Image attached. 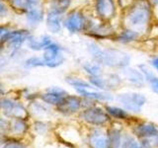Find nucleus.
Segmentation results:
<instances>
[{"instance_id":"obj_1","label":"nucleus","mask_w":158,"mask_h":148,"mask_svg":"<svg viewBox=\"0 0 158 148\" xmlns=\"http://www.w3.org/2000/svg\"><path fill=\"white\" fill-rule=\"evenodd\" d=\"M155 10L149 0H135L121 11L118 26L133 30L145 38L153 23L157 20Z\"/></svg>"},{"instance_id":"obj_2","label":"nucleus","mask_w":158,"mask_h":148,"mask_svg":"<svg viewBox=\"0 0 158 148\" xmlns=\"http://www.w3.org/2000/svg\"><path fill=\"white\" fill-rule=\"evenodd\" d=\"M85 49L90 59L99 63L104 68L121 71L131 65L132 56L126 49L117 47H106L101 43L88 39Z\"/></svg>"},{"instance_id":"obj_3","label":"nucleus","mask_w":158,"mask_h":148,"mask_svg":"<svg viewBox=\"0 0 158 148\" xmlns=\"http://www.w3.org/2000/svg\"><path fill=\"white\" fill-rule=\"evenodd\" d=\"M94 19L95 17L91 12L90 4L87 8H71L64 15L63 28L70 35H84L90 28Z\"/></svg>"},{"instance_id":"obj_4","label":"nucleus","mask_w":158,"mask_h":148,"mask_svg":"<svg viewBox=\"0 0 158 148\" xmlns=\"http://www.w3.org/2000/svg\"><path fill=\"white\" fill-rule=\"evenodd\" d=\"M90 9L93 16L99 21L118 25L121 10L117 0H92Z\"/></svg>"},{"instance_id":"obj_5","label":"nucleus","mask_w":158,"mask_h":148,"mask_svg":"<svg viewBox=\"0 0 158 148\" xmlns=\"http://www.w3.org/2000/svg\"><path fill=\"white\" fill-rule=\"evenodd\" d=\"M118 29V24L102 22L95 18L89 30L84 34V36H86L89 39H93V41H96L99 43L106 41L113 42Z\"/></svg>"},{"instance_id":"obj_6","label":"nucleus","mask_w":158,"mask_h":148,"mask_svg":"<svg viewBox=\"0 0 158 148\" xmlns=\"http://www.w3.org/2000/svg\"><path fill=\"white\" fill-rule=\"evenodd\" d=\"M115 100L127 112L135 113H140L147 103V98L144 94L136 91L121 92L116 95Z\"/></svg>"},{"instance_id":"obj_7","label":"nucleus","mask_w":158,"mask_h":148,"mask_svg":"<svg viewBox=\"0 0 158 148\" xmlns=\"http://www.w3.org/2000/svg\"><path fill=\"white\" fill-rule=\"evenodd\" d=\"M87 79L94 88L107 92H113L118 90L122 86V84L125 82L122 74L117 71L105 72L100 76L87 77Z\"/></svg>"},{"instance_id":"obj_8","label":"nucleus","mask_w":158,"mask_h":148,"mask_svg":"<svg viewBox=\"0 0 158 148\" xmlns=\"http://www.w3.org/2000/svg\"><path fill=\"white\" fill-rule=\"evenodd\" d=\"M80 117L89 125L101 126L105 125L107 122L110 121L111 117L106 112L105 108L103 109L97 105H93L87 108H83L80 112Z\"/></svg>"},{"instance_id":"obj_9","label":"nucleus","mask_w":158,"mask_h":148,"mask_svg":"<svg viewBox=\"0 0 158 148\" xmlns=\"http://www.w3.org/2000/svg\"><path fill=\"white\" fill-rule=\"evenodd\" d=\"M64 48L59 43L53 42L43 51V58L46 61V67L56 68L65 62Z\"/></svg>"},{"instance_id":"obj_10","label":"nucleus","mask_w":158,"mask_h":148,"mask_svg":"<svg viewBox=\"0 0 158 148\" xmlns=\"http://www.w3.org/2000/svg\"><path fill=\"white\" fill-rule=\"evenodd\" d=\"M56 111L64 116H71L73 113L81 112L83 109V99L77 95H68L63 98L59 105L56 107Z\"/></svg>"},{"instance_id":"obj_11","label":"nucleus","mask_w":158,"mask_h":148,"mask_svg":"<svg viewBox=\"0 0 158 148\" xmlns=\"http://www.w3.org/2000/svg\"><path fill=\"white\" fill-rule=\"evenodd\" d=\"M144 39L140 34L133 31V30L123 28L118 26V29L116 33V36L113 39V43H115L118 46H136Z\"/></svg>"},{"instance_id":"obj_12","label":"nucleus","mask_w":158,"mask_h":148,"mask_svg":"<svg viewBox=\"0 0 158 148\" xmlns=\"http://www.w3.org/2000/svg\"><path fill=\"white\" fill-rule=\"evenodd\" d=\"M0 110L5 115L11 118H23L26 120L28 117V112L20 103L8 98L0 99Z\"/></svg>"},{"instance_id":"obj_13","label":"nucleus","mask_w":158,"mask_h":148,"mask_svg":"<svg viewBox=\"0 0 158 148\" xmlns=\"http://www.w3.org/2000/svg\"><path fill=\"white\" fill-rule=\"evenodd\" d=\"M123 81L127 82L130 85L137 89H141L146 85L144 75L140 71V69L136 66H127L120 71Z\"/></svg>"},{"instance_id":"obj_14","label":"nucleus","mask_w":158,"mask_h":148,"mask_svg":"<svg viewBox=\"0 0 158 148\" xmlns=\"http://www.w3.org/2000/svg\"><path fill=\"white\" fill-rule=\"evenodd\" d=\"M76 93L82 98L90 99L95 102L110 103L115 100V96L112 92L102 91L98 89H76Z\"/></svg>"},{"instance_id":"obj_15","label":"nucleus","mask_w":158,"mask_h":148,"mask_svg":"<svg viewBox=\"0 0 158 148\" xmlns=\"http://www.w3.org/2000/svg\"><path fill=\"white\" fill-rule=\"evenodd\" d=\"M67 95H68V93L64 90V89L54 86V87L48 88L46 93H44L40 96V99H41L44 104L56 107L57 105L60 104V102L63 100V98Z\"/></svg>"},{"instance_id":"obj_16","label":"nucleus","mask_w":158,"mask_h":148,"mask_svg":"<svg viewBox=\"0 0 158 148\" xmlns=\"http://www.w3.org/2000/svg\"><path fill=\"white\" fill-rule=\"evenodd\" d=\"M64 15L59 14L53 11H47L46 14V26L49 33L52 34H60L63 28Z\"/></svg>"},{"instance_id":"obj_17","label":"nucleus","mask_w":158,"mask_h":148,"mask_svg":"<svg viewBox=\"0 0 158 148\" xmlns=\"http://www.w3.org/2000/svg\"><path fill=\"white\" fill-rule=\"evenodd\" d=\"M135 134L143 140L158 139V127L152 122H141L135 125Z\"/></svg>"},{"instance_id":"obj_18","label":"nucleus","mask_w":158,"mask_h":148,"mask_svg":"<svg viewBox=\"0 0 158 148\" xmlns=\"http://www.w3.org/2000/svg\"><path fill=\"white\" fill-rule=\"evenodd\" d=\"M25 13H26V19L28 24L31 27L35 28L39 26L46 19L47 11L44 9V5H41V6L29 7L26 9Z\"/></svg>"},{"instance_id":"obj_19","label":"nucleus","mask_w":158,"mask_h":148,"mask_svg":"<svg viewBox=\"0 0 158 148\" xmlns=\"http://www.w3.org/2000/svg\"><path fill=\"white\" fill-rule=\"evenodd\" d=\"M137 67L140 69V71L144 75L146 84L149 86L150 90L158 95V75L155 73V70L149 65V63L144 62L137 64Z\"/></svg>"},{"instance_id":"obj_20","label":"nucleus","mask_w":158,"mask_h":148,"mask_svg":"<svg viewBox=\"0 0 158 148\" xmlns=\"http://www.w3.org/2000/svg\"><path fill=\"white\" fill-rule=\"evenodd\" d=\"M32 37L31 33L28 30H17V31H10L7 36L4 38L2 43H8L12 47H21V44Z\"/></svg>"},{"instance_id":"obj_21","label":"nucleus","mask_w":158,"mask_h":148,"mask_svg":"<svg viewBox=\"0 0 158 148\" xmlns=\"http://www.w3.org/2000/svg\"><path fill=\"white\" fill-rule=\"evenodd\" d=\"M28 46L29 47L35 51H44L49 44L53 43V39L48 35H44L40 38L31 37L28 39Z\"/></svg>"},{"instance_id":"obj_22","label":"nucleus","mask_w":158,"mask_h":148,"mask_svg":"<svg viewBox=\"0 0 158 148\" xmlns=\"http://www.w3.org/2000/svg\"><path fill=\"white\" fill-rule=\"evenodd\" d=\"M81 69L84 73H86L87 77H96L100 76L105 73V68L99 63L93 61L92 59H86L83 60L80 64Z\"/></svg>"},{"instance_id":"obj_23","label":"nucleus","mask_w":158,"mask_h":148,"mask_svg":"<svg viewBox=\"0 0 158 148\" xmlns=\"http://www.w3.org/2000/svg\"><path fill=\"white\" fill-rule=\"evenodd\" d=\"M73 0H48V11L65 15L72 8Z\"/></svg>"},{"instance_id":"obj_24","label":"nucleus","mask_w":158,"mask_h":148,"mask_svg":"<svg viewBox=\"0 0 158 148\" xmlns=\"http://www.w3.org/2000/svg\"><path fill=\"white\" fill-rule=\"evenodd\" d=\"M89 143L92 148H110L108 136L99 130H94L90 134Z\"/></svg>"},{"instance_id":"obj_25","label":"nucleus","mask_w":158,"mask_h":148,"mask_svg":"<svg viewBox=\"0 0 158 148\" xmlns=\"http://www.w3.org/2000/svg\"><path fill=\"white\" fill-rule=\"evenodd\" d=\"M65 82L68 85L73 87L74 90L76 89H96L91 85V83L88 80H85L77 75H67L65 77Z\"/></svg>"},{"instance_id":"obj_26","label":"nucleus","mask_w":158,"mask_h":148,"mask_svg":"<svg viewBox=\"0 0 158 148\" xmlns=\"http://www.w3.org/2000/svg\"><path fill=\"white\" fill-rule=\"evenodd\" d=\"M28 130V125L23 118H12L9 122L8 130L15 135H22Z\"/></svg>"},{"instance_id":"obj_27","label":"nucleus","mask_w":158,"mask_h":148,"mask_svg":"<svg viewBox=\"0 0 158 148\" xmlns=\"http://www.w3.org/2000/svg\"><path fill=\"white\" fill-rule=\"evenodd\" d=\"M105 110L111 117L117 118V120H127V118L130 117L128 112L123 107L105 105Z\"/></svg>"},{"instance_id":"obj_28","label":"nucleus","mask_w":158,"mask_h":148,"mask_svg":"<svg viewBox=\"0 0 158 148\" xmlns=\"http://www.w3.org/2000/svg\"><path fill=\"white\" fill-rule=\"evenodd\" d=\"M108 138H109L110 148H121L122 135H121L120 130H117V128H113V130H111L108 134Z\"/></svg>"},{"instance_id":"obj_29","label":"nucleus","mask_w":158,"mask_h":148,"mask_svg":"<svg viewBox=\"0 0 158 148\" xmlns=\"http://www.w3.org/2000/svg\"><path fill=\"white\" fill-rule=\"evenodd\" d=\"M25 66L27 67H46V61L43 56H32L25 61Z\"/></svg>"},{"instance_id":"obj_30","label":"nucleus","mask_w":158,"mask_h":148,"mask_svg":"<svg viewBox=\"0 0 158 148\" xmlns=\"http://www.w3.org/2000/svg\"><path fill=\"white\" fill-rule=\"evenodd\" d=\"M31 108H32L33 113L38 117H44L47 115H48V113H49L48 109H47L44 105H42V104H39V103L35 102L33 105L31 106Z\"/></svg>"},{"instance_id":"obj_31","label":"nucleus","mask_w":158,"mask_h":148,"mask_svg":"<svg viewBox=\"0 0 158 148\" xmlns=\"http://www.w3.org/2000/svg\"><path fill=\"white\" fill-rule=\"evenodd\" d=\"M10 3H11V5L15 9L23 10L25 12L27 9L28 0H10Z\"/></svg>"},{"instance_id":"obj_32","label":"nucleus","mask_w":158,"mask_h":148,"mask_svg":"<svg viewBox=\"0 0 158 148\" xmlns=\"http://www.w3.org/2000/svg\"><path fill=\"white\" fill-rule=\"evenodd\" d=\"M148 63L158 74V53H152L150 56L149 60H148Z\"/></svg>"},{"instance_id":"obj_33","label":"nucleus","mask_w":158,"mask_h":148,"mask_svg":"<svg viewBox=\"0 0 158 148\" xmlns=\"http://www.w3.org/2000/svg\"><path fill=\"white\" fill-rule=\"evenodd\" d=\"M35 130H37L38 134H41L42 135V134H44V133L47 131L48 127H47V125L44 122H43V121H38V122L35 123Z\"/></svg>"},{"instance_id":"obj_34","label":"nucleus","mask_w":158,"mask_h":148,"mask_svg":"<svg viewBox=\"0 0 158 148\" xmlns=\"http://www.w3.org/2000/svg\"><path fill=\"white\" fill-rule=\"evenodd\" d=\"M2 148H26L22 143L17 141H8L4 144Z\"/></svg>"},{"instance_id":"obj_35","label":"nucleus","mask_w":158,"mask_h":148,"mask_svg":"<svg viewBox=\"0 0 158 148\" xmlns=\"http://www.w3.org/2000/svg\"><path fill=\"white\" fill-rule=\"evenodd\" d=\"M135 0H117L118 8H120L121 11H123V9H126L128 5H131Z\"/></svg>"},{"instance_id":"obj_36","label":"nucleus","mask_w":158,"mask_h":148,"mask_svg":"<svg viewBox=\"0 0 158 148\" xmlns=\"http://www.w3.org/2000/svg\"><path fill=\"white\" fill-rule=\"evenodd\" d=\"M11 31L8 27L6 26H0V43H2V41L4 39V38L7 36V34Z\"/></svg>"},{"instance_id":"obj_37","label":"nucleus","mask_w":158,"mask_h":148,"mask_svg":"<svg viewBox=\"0 0 158 148\" xmlns=\"http://www.w3.org/2000/svg\"><path fill=\"white\" fill-rule=\"evenodd\" d=\"M7 12V6L5 5V3L0 0V14H4Z\"/></svg>"},{"instance_id":"obj_38","label":"nucleus","mask_w":158,"mask_h":148,"mask_svg":"<svg viewBox=\"0 0 158 148\" xmlns=\"http://www.w3.org/2000/svg\"><path fill=\"white\" fill-rule=\"evenodd\" d=\"M149 1L153 5V7H154L155 9H158V0H149Z\"/></svg>"},{"instance_id":"obj_39","label":"nucleus","mask_w":158,"mask_h":148,"mask_svg":"<svg viewBox=\"0 0 158 148\" xmlns=\"http://www.w3.org/2000/svg\"><path fill=\"white\" fill-rule=\"evenodd\" d=\"M88 1H89V2H90V3H91V1H92V0H88Z\"/></svg>"},{"instance_id":"obj_40","label":"nucleus","mask_w":158,"mask_h":148,"mask_svg":"<svg viewBox=\"0 0 158 148\" xmlns=\"http://www.w3.org/2000/svg\"><path fill=\"white\" fill-rule=\"evenodd\" d=\"M9 1H10V0H9Z\"/></svg>"}]
</instances>
